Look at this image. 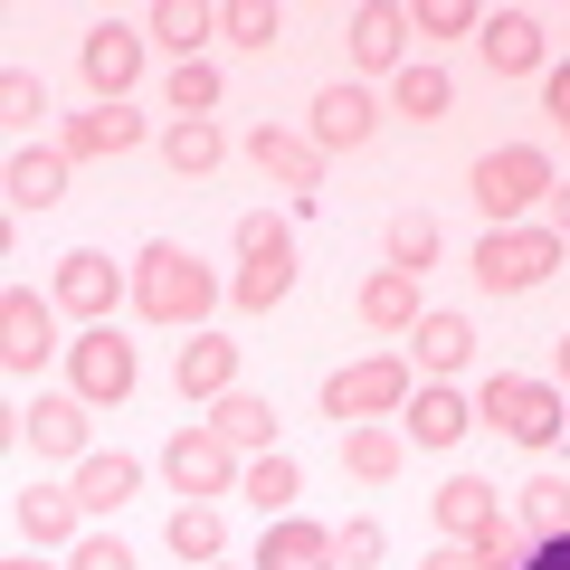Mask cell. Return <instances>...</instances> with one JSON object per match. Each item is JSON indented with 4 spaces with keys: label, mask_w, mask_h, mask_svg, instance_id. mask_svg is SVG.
Returning a JSON list of instances; mask_svg holds the SVG:
<instances>
[{
    "label": "cell",
    "mask_w": 570,
    "mask_h": 570,
    "mask_svg": "<svg viewBox=\"0 0 570 570\" xmlns=\"http://www.w3.org/2000/svg\"><path fill=\"white\" fill-rule=\"evenodd\" d=\"M0 570H48V551H20V561H0Z\"/></svg>",
    "instance_id": "46"
},
{
    "label": "cell",
    "mask_w": 570,
    "mask_h": 570,
    "mask_svg": "<svg viewBox=\"0 0 570 570\" xmlns=\"http://www.w3.org/2000/svg\"><path fill=\"white\" fill-rule=\"evenodd\" d=\"M209 305H219V276H209L181 238H153L134 257V314H142V324H171V333L190 324V333H200Z\"/></svg>",
    "instance_id": "1"
},
{
    "label": "cell",
    "mask_w": 570,
    "mask_h": 570,
    "mask_svg": "<svg viewBox=\"0 0 570 570\" xmlns=\"http://www.w3.org/2000/svg\"><path fill=\"white\" fill-rule=\"evenodd\" d=\"M542 105H551V115H561V124H570V58H561V67H551V77H542Z\"/></svg>",
    "instance_id": "44"
},
{
    "label": "cell",
    "mask_w": 570,
    "mask_h": 570,
    "mask_svg": "<svg viewBox=\"0 0 570 570\" xmlns=\"http://www.w3.org/2000/svg\"><path fill=\"white\" fill-rule=\"evenodd\" d=\"M247 163H257L266 181H285V190H324V153H314V134L257 124V134H247Z\"/></svg>",
    "instance_id": "13"
},
{
    "label": "cell",
    "mask_w": 570,
    "mask_h": 570,
    "mask_svg": "<svg viewBox=\"0 0 570 570\" xmlns=\"http://www.w3.org/2000/svg\"><path fill=\"white\" fill-rule=\"evenodd\" d=\"M352 305H362V324L371 333H409L419 324V276H400V266H381V276H362V295H352Z\"/></svg>",
    "instance_id": "27"
},
{
    "label": "cell",
    "mask_w": 570,
    "mask_h": 570,
    "mask_svg": "<svg viewBox=\"0 0 570 570\" xmlns=\"http://www.w3.org/2000/svg\"><path fill=\"white\" fill-rule=\"evenodd\" d=\"M163 475H171V494H190V504H219V494H238L247 456H238L219 428L200 419V428H181V438L163 448Z\"/></svg>",
    "instance_id": "6"
},
{
    "label": "cell",
    "mask_w": 570,
    "mask_h": 570,
    "mask_svg": "<svg viewBox=\"0 0 570 570\" xmlns=\"http://www.w3.org/2000/svg\"><path fill=\"white\" fill-rule=\"evenodd\" d=\"M542 228H551V238H561V247H570V181H561V190H551V219H542Z\"/></svg>",
    "instance_id": "45"
},
{
    "label": "cell",
    "mask_w": 570,
    "mask_h": 570,
    "mask_svg": "<svg viewBox=\"0 0 570 570\" xmlns=\"http://www.w3.org/2000/svg\"><path fill=\"white\" fill-rule=\"evenodd\" d=\"M466 428H475V400H456L448 381H419V400H409V438L419 448H456Z\"/></svg>",
    "instance_id": "25"
},
{
    "label": "cell",
    "mask_w": 570,
    "mask_h": 570,
    "mask_svg": "<svg viewBox=\"0 0 570 570\" xmlns=\"http://www.w3.org/2000/svg\"><path fill=\"white\" fill-rule=\"evenodd\" d=\"M238 390V343L228 333H190L181 343V400H228Z\"/></svg>",
    "instance_id": "24"
},
{
    "label": "cell",
    "mask_w": 570,
    "mask_h": 570,
    "mask_svg": "<svg viewBox=\"0 0 570 570\" xmlns=\"http://www.w3.org/2000/svg\"><path fill=\"white\" fill-rule=\"evenodd\" d=\"M513 532H523V542H561V532H570V485H561V475H532V485H523Z\"/></svg>",
    "instance_id": "32"
},
{
    "label": "cell",
    "mask_w": 570,
    "mask_h": 570,
    "mask_svg": "<svg viewBox=\"0 0 570 570\" xmlns=\"http://www.w3.org/2000/svg\"><path fill=\"white\" fill-rule=\"evenodd\" d=\"M48 352H58V305H39L29 285H10V295H0V362L20 371V381H39Z\"/></svg>",
    "instance_id": "10"
},
{
    "label": "cell",
    "mask_w": 570,
    "mask_h": 570,
    "mask_svg": "<svg viewBox=\"0 0 570 570\" xmlns=\"http://www.w3.org/2000/svg\"><path fill=\"white\" fill-rule=\"evenodd\" d=\"M381 134V105L362 96V86H324V96H314V153H362V142Z\"/></svg>",
    "instance_id": "12"
},
{
    "label": "cell",
    "mask_w": 570,
    "mask_h": 570,
    "mask_svg": "<svg viewBox=\"0 0 570 570\" xmlns=\"http://www.w3.org/2000/svg\"><path fill=\"white\" fill-rule=\"evenodd\" d=\"M419 570H485V561H475V551H466V542H438V551H428V561H419Z\"/></svg>",
    "instance_id": "43"
},
{
    "label": "cell",
    "mask_w": 570,
    "mask_h": 570,
    "mask_svg": "<svg viewBox=\"0 0 570 570\" xmlns=\"http://www.w3.org/2000/svg\"><path fill=\"white\" fill-rule=\"evenodd\" d=\"M0 115H20V124H29V115H48V86L29 77V67H10V77H0Z\"/></svg>",
    "instance_id": "41"
},
{
    "label": "cell",
    "mask_w": 570,
    "mask_h": 570,
    "mask_svg": "<svg viewBox=\"0 0 570 570\" xmlns=\"http://www.w3.org/2000/svg\"><path fill=\"white\" fill-rule=\"evenodd\" d=\"M209 570H219V561H209Z\"/></svg>",
    "instance_id": "49"
},
{
    "label": "cell",
    "mask_w": 570,
    "mask_h": 570,
    "mask_svg": "<svg viewBox=\"0 0 570 570\" xmlns=\"http://www.w3.org/2000/svg\"><path fill=\"white\" fill-rule=\"evenodd\" d=\"M409 343H419V371H428V381H448V371H466L475 324H466V314H448V305H428L419 324H409Z\"/></svg>",
    "instance_id": "20"
},
{
    "label": "cell",
    "mask_w": 570,
    "mask_h": 570,
    "mask_svg": "<svg viewBox=\"0 0 570 570\" xmlns=\"http://www.w3.org/2000/svg\"><path fill=\"white\" fill-rule=\"evenodd\" d=\"M20 532H29L39 551H77V542H86L77 485H29V494H20Z\"/></svg>",
    "instance_id": "15"
},
{
    "label": "cell",
    "mask_w": 570,
    "mask_h": 570,
    "mask_svg": "<svg viewBox=\"0 0 570 570\" xmlns=\"http://www.w3.org/2000/svg\"><path fill=\"white\" fill-rule=\"evenodd\" d=\"M400 48H409V10H390V0L352 10V67L362 77H400Z\"/></svg>",
    "instance_id": "18"
},
{
    "label": "cell",
    "mask_w": 570,
    "mask_h": 570,
    "mask_svg": "<svg viewBox=\"0 0 570 570\" xmlns=\"http://www.w3.org/2000/svg\"><path fill=\"white\" fill-rule=\"evenodd\" d=\"M343 551H333V532L324 523H305V513H276L266 523V542H257V570H333Z\"/></svg>",
    "instance_id": "16"
},
{
    "label": "cell",
    "mask_w": 570,
    "mask_h": 570,
    "mask_svg": "<svg viewBox=\"0 0 570 570\" xmlns=\"http://www.w3.org/2000/svg\"><path fill=\"white\" fill-rule=\"evenodd\" d=\"M171 551H181L190 570L228 561V513H219V504H181V513H171Z\"/></svg>",
    "instance_id": "33"
},
{
    "label": "cell",
    "mask_w": 570,
    "mask_h": 570,
    "mask_svg": "<svg viewBox=\"0 0 570 570\" xmlns=\"http://www.w3.org/2000/svg\"><path fill=\"white\" fill-rule=\"evenodd\" d=\"M381 247H390V266H400V276H428V257H438V219H428V209H400Z\"/></svg>",
    "instance_id": "34"
},
{
    "label": "cell",
    "mask_w": 570,
    "mask_h": 570,
    "mask_svg": "<svg viewBox=\"0 0 570 570\" xmlns=\"http://www.w3.org/2000/svg\"><path fill=\"white\" fill-rule=\"evenodd\" d=\"M390 105H400L409 124H448V105H456V86H448V67H400V77H390Z\"/></svg>",
    "instance_id": "30"
},
{
    "label": "cell",
    "mask_w": 570,
    "mask_h": 570,
    "mask_svg": "<svg viewBox=\"0 0 570 570\" xmlns=\"http://www.w3.org/2000/svg\"><path fill=\"white\" fill-rule=\"evenodd\" d=\"M475 419H494V428L513 438V448H532V456H542L551 438L570 428V400H561L551 381H523V371H485V390H475Z\"/></svg>",
    "instance_id": "3"
},
{
    "label": "cell",
    "mask_w": 570,
    "mask_h": 570,
    "mask_svg": "<svg viewBox=\"0 0 570 570\" xmlns=\"http://www.w3.org/2000/svg\"><path fill=\"white\" fill-rule=\"evenodd\" d=\"M238 494H247V504H257L266 513V523H276V513H295V494H305V466H295V456H247V475H238Z\"/></svg>",
    "instance_id": "29"
},
{
    "label": "cell",
    "mask_w": 570,
    "mask_h": 570,
    "mask_svg": "<svg viewBox=\"0 0 570 570\" xmlns=\"http://www.w3.org/2000/svg\"><path fill=\"white\" fill-rule=\"evenodd\" d=\"M134 381H142V362H134V343H124L115 324H96V333L67 343V390H77L86 409H124V400H134Z\"/></svg>",
    "instance_id": "7"
},
{
    "label": "cell",
    "mask_w": 570,
    "mask_h": 570,
    "mask_svg": "<svg viewBox=\"0 0 570 570\" xmlns=\"http://www.w3.org/2000/svg\"><path fill=\"white\" fill-rule=\"evenodd\" d=\"M67 570H134V551H124L115 532H86V542L67 551Z\"/></svg>",
    "instance_id": "42"
},
{
    "label": "cell",
    "mask_w": 570,
    "mask_h": 570,
    "mask_svg": "<svg viewBox=\"0 0 570 570\" xmlns=\"http://www.w3.org/2000/svg\"><path fill=\"white\" fill-rule=\"evenodd\" d=\"M466 190H475V209H485V228H523V209L551 200L561 171H551L542 142H504V153H485V163L466 171Z\"/></svg>",
    "instance_id": "2"
},
{
    "label": "cell",
    "mask_w": 570,
    "mask_h": 570,
    "mask_svg": "<svg viewBox=\"0 0 570 570\" xmlns=\"http://www.w3.org/2000/svg\"><path fill=\"white\" fill-rule=\"evenodd\" d=\"M209 428H219L238 456H276V400H257V390H228V400H209Z\"/></svg>",
    "instance_id": "21"
},
{
    "label": "cell",
    "mask_w": 570,
    "mask_h": 570,
    "mask_svg": "<svg viewBox=\"0 0 570 570\" xmlns=\"http://www.w3.org/2000/svg\"><path fill=\"white\" fill-rule=\"evenodd\" d=\"M163 96H171V115H181V124H190V115H219V67H209V58H200V67H171Z\"/></svg>",
    "instance_id": "38"
},
{
    "label": "cell",
    "mask_w": 570,
    "mask_h": 570,
    "mask_svg": "<svg viewBox=\"0 0 570 570\" xmlns=\"http://www.w3.org/2000/svg\"><path fill=\"white\" fill-rule=\"evenodd\" d=\"M475 39H485L494 77H542V20H532V10H494Z\"/></svg>",
    "instance_id": "19"
},
{
    "label": "cell",
    "mask_w": 570,
    "mask_h": 570,
    "mask_svg": "<svg viewBox=\"0 0 570 570\" xmlns=\"http://www.w3.org/2000/svg\"><path fill=\"white\" fill-rule=\"evenodd\" d=\"M238 257H247V266H266V257H295V228H285L276 209H247V219H238Z\"/></svg>",
    "instance_id": "39"
},
{
    "label": "cell",
    "mask_w": 570,
    "mask_h": 570,
    "mask_svg": "<svg viewBox=\"0 0 570 570\" xmlns=\"http://www.w3.org/2000/svg\"><path fill=\"white\" fill-rule=\"evenodd\" d=\"M333 551H343V570H371L390 551V532L381 523H343V532H333Z\"/></svg>",
    "instance_id": "40"
},
{
    "label": "cell",
    "mask_w": 570,
    "mask_h": 570,
    "mask_svg": "<svg viewBox=\"0 0 570 570\" xmlns=\"http://www.w3.org/2000/svg\"><path fill=\"white\" fill-rule=\"evenodd\" d=\"M561 134H570V124H561Z\"/></svg>",
    "instance_id": "48"
},
{
    "label": "cell",
    "mask_w": 570,
    "mask_h": 570,
    "mask_svg": "<svg viewBox=\"0 0 570 570\" xmlns=\"http://www.w3.org/2000/svg\"><path fill=\"white\" fill-rule=\"evenodd\" d=\"M409 29H419V39H475V29H485V10H475V0H419V10H409Z\"/></svg>",
    "instance_id": "37"
},
{
    "label": "cell",
    "mask_w": 570,
    "mask_h": 570,
    "mask_svg": "<svg viewBox=\"0 0 570 570\" xmlns=\"http://www.w3.org/2000/svg\"><path fill=\"white\" fill-rule=\"evenodd\" d=\"M142 39H153V48H171L181 67H200V48L219 39V10H209V0H153Z\"/></svg>",
    "instance_id": "17"
},
{
    "label": "cell",
    "mask_w": 570,
    "mask_h": 570,
    "mask_svg": "<svg viewBox=\"0 0 570 570\" xmlns=\"http://www.w3.org/2000/svg\"><path fill=\"white\" fill-rule=\"evenodd\" d=\"M570 247L551 238V228H485V238H475V285H485V295H532V285L551 276V266H561Z\"/></svg>",
    "instance_id": "4"
},
{
    "label": "cell",
    "mask_w": 570,
    "mask_h": 570,
    "mask_svg": "<svg viewBox=\"0 0 570 570\" xmlns=\"http://www.w3.org/2000/svg\"><path fill=\"white\" fill-rule=\"evenodd\" d=\"M219 39L228 48H276V0H219Z\"/></svg>",
    "instance_id": "35"
},
{
    "label": "cell",
    "mask_w": 570,
    "mask_h": 570,
    "mask_svg": "<svg viewBox=\"0 0 570 570\" xmlns=\"http://www.w3.org/2000/svg\"><path fill=\"white\" fill-rule=\"evenodd\" d=\"M561 390H570V333H561Z\"/></svg>",
    "instance_id": "47"
},
{
    "label": "cell",
    "mask_w": 570,
    "mask_h": 570,
    "mask_svg": "<svg viewBox=\"0 0 570 570\" xmlns=\"http://www.w3.org/2000/svg\"><path fill=\"white\" fill-rule=\"evenodd\" d=\"M48 295H58V314H77L96 333V324H115V295H134V276L115 257H96V247H77V257H58V285Z\"/></svg>",
    "instance_id": "9"
},
{
    "label": "cell",
    "mask_w": 570,
    "mask_h": 570,
    "mask_svg": "<svg viewBox=\"0 0 570 570\" xmlns=\"http://www.w3.org/2000/svg\"><path fill=\"white\" fill-rule=\"evenodd\" d=\"M142 142V115H124V105H96V115H67L58 153L67 163H96V153H134Z\"/></svg>",
    "instance_id": "23"
},
{
    "label": "cell",
    "mask_w": 570,
    "mask_h": 570,
    "mask_svg": "<svg viewBox=\"0 0 570 570\" xmlns=\"http://www.w3.org/2000/svg\"><path fill=\"white\" fill-rule=\"evenodd\" d=\"M142 48H153V39H142L134 20H96V29H86L77 67H86V86H96V105H124L142 86Z\"/></svg>",
    "instance_id": "8"
},
{
    "label": "cell",
    "mask_w": 570,
    "mask_h": 570,
    "mask_svg": "<svg viewBox=\"0 0 570 570\" xmlns=\"http://www.w3.org/2000/svg\"><path fill=\"white\" fill-rule=\"evenodd\" d=\"M285 285H295V257L238 266V285H228V305H238V314H266V305H285Z\"/></svg>",
    "instance_id": "36"
},
{
    "label": "cell",
    "mask_w": 570,
    "mask_h": 570,
    "mask_svg": "<svg viewBox=\"0 0 570 570\" xmlns=\"http://www.w3.org/2000/svg\"><path fill=\"white\" fill-rule=\"evenodd\" d=\"M134 485H142L134 456H86V466H77V504H86V523H96V513H115V504H134Z\"/></svg>",
    "instance_id": "31"
},
{
    "label": "cell",
    "mask_w": 570,
    "mask_h": 570,
    "mask_svg": "<svg viewBox=\"0 0 570 570\" xmlns=\"http://www.w3.org/2000/svg\"><path fill=\"white\" fill-rule=\"evenodd\" d=\"M428 513H438V532H448V542H485V532L504 523V504H494L485 475H448V485L428 494Z\"/></svg>",
    "instance_id": "14"
},
{
    "label": "cell",
    "mask_w": 570,
    "mask_h": 570,
    "mask_svg": "<svg viewBox=\"0 0 570 570\" xmlns=\"http://www.w3.org/2000/svg\"><path fill=\"white\" fill-rule=\"evenodd\" d=\"M163 163L181 171V181H209V171L228 163V134H219V115H190V124L171 115V124H163Z\"/></svg>",
    "instance_id": "22"
},
{
    "label": "cell",
    "mask_w": 570,
    "mask_h": 570,
    "mask_svg": "<svg viewBox=\"0 0 570 570\" xmlns=\"http://www.w3.org/2000/svg\"><path fill=\"white\" fill-rule=\"evenodd\" d=\"M86 419H96V409L77 400V390H39V400L20 409V438L39 456H67V466H86Z\"/></svg>",
    "instance_id": "11"
},
{
    "label": "cell",
    "mask_w": 570,
    "mask_h": 570,
    "mask_svg": "<svg viewBox=\"0 0 570 570\" xmlns=\"http://www.w3.org/2000/svg\"><path fill=\"white\" fill-rule=\"evenodd\" d=\"M0 181H10V209H58L67 200V153L58 142H48V153H10V171H0Z\"/></svg>",
    "instance_id": "26"
},
{
    "label": "cell",
    "mask_w": 570,
    "mask_h": 570,
    "mask_svg": "<svg viewBox=\"0 0 570 570\" xmlns=\"http://www.w3.org/2000/svg\"><path fill=\"white\" fill-rule=\"evenodd\" d=\"M343 466L362 475V485H390V475L409 466V438H400V428H381V419H371V428H343Z\"/></svg>",
    "instance_id": "28"
},
{
    "label": "cell",
    "mask_w": 570,
    "mask_h": 570,
    "mask_svg": "<svg viewBox=\"0 0 570 570\" xmlns=\"http://www.w3.org/2000/svg\"><path fill=\"white\" fill-rule=\"evenodd\" d=\"M390 409H409V362L400 352H371V362H352V371L324 381V419L333 428H371V419H390Z\"/></svg>",
    "instance_id": "5"
}]
</instances>
